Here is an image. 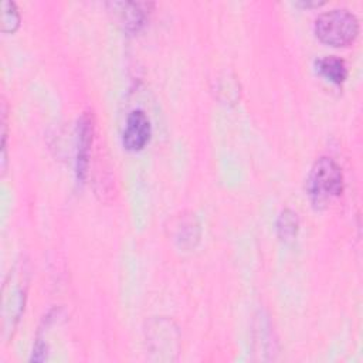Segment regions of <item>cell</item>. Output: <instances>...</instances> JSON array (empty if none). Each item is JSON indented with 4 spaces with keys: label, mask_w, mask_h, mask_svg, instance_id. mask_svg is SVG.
Returning a JSON list of instances; mask_svg holds the SVG:
<instances>
[{
    "label": "cell",
    "mask_w": 363,
    "mask_h": 363,
    "mask_svg": "<svg viewBox=\"0 0 363 363\" xmlns=\"http://www.w3.org/2000/svg\"><path fill=\"white\" fill-rule=\"evenodd\" d=\"M152 133L150 121L140 109H135L128 115L122 135V143L128 150H140L149 142Z\"/></svg>",
    "instance_id": "obj_3"
},
{
    "label": "cell",
    "mask_w": 363,
    "mask_h": 363,
    "mask_svg": "<svg viewBox=\"0 0 363 363\" xmlns=\"http://www.w3.org/2000/svg\"><path fill=\"white\" fill-rule=\"evenodd\" d=\"M92 142V123L91 119L84 115L78 126V153H77V173L78 177L84 179L88 166L89 146Z\"/></svg>",
    "instance_id": "obj_5"
},
{
    "label": "cell",
    "mask_w": 363,
    "mask_h": 363,
    "mask_svg": "<svg viewBox=\"0 0 363 363\" xmlns=\"http://www.w3.org/2000/svg\"><path fill=\"white\" fill-rule=\"evenodd\" d=\"M109 10L119 24L128 31H138L149 14V7L152 3H139V1H113L108 3Z\"/></svg>",
    "instance_id": "obj_4"
},
{
    "label": "cell",
    "mask_w": 363,
    "mask_h": 363,
    "mask_svg": "<svg viewBox=\"0 0 363 363\" xmlns=\"http://www.w3.org/2000/svg\"><path fill=\"white\" fill-rule=\"evenodd\" d=\"M343 190V173L330 157H320L312 166L308 176V193L315 207H326Z\"/></svg>",
    "instance_id": "obj_1"
},
{
    "label": "cell",
    "mask_w": 363,
    "mask_h": 363,
    "mask_svg": "<svg viewBox=\"0 0 363 363\" xmlns=\"http://www.w3.org/2000/svg\"><path fill=\"white\" fill-rule=\"evenodd\" d=\"M323 1H309V0H306V1H298L296 4H299V6H303V7H312V6H319V4H322Z\"/></svg>",
    "instance_id": "obj_9"
},
{
    "label": "cell",
    "mask_w": 363,
    "mask_h": 363,
    "mask_svg": "<svg viewBox=\"0 0 363 363\" xmlns=\"http://www.w3.org/2000/svg\"><path fill=\"white\" fill-rule=\"evenodd\" d=\"M316 37L329 45L345 47L359 34V21L347 9H332L315 20Z\"/></svg>",
    "instance_id": "obj_2"
},
{
    "label": "cell",
    "mask_w": 363,
    "mask_h": 363,
    "mask_svg": "<svg viewBox=\"0 0 363 363\" xmlns=\"http://www.w3.org/2000/svg\"><path fill=\"white\" fill-rule=\"evenodd\" d=\"M318 71L335 84H342L347 77V68L343 60L329 55L316 61Z\"/></svg>",
    "instance_id": "obj_6"
},
{
    "label": "cell",
    "mask_w": 363,
    "mask_h": 363,
    "mask_svg": "<svg viewBox=\"0 0 363 363\" xmlns=\"http://www.w3.org/2000/svg\"><path fill=\"white\" fill-rule=\"evenodd\" d=\"M20 26V13L16 3L4 0L1 3V30L4 33H13Z\"/></svg>",
    "instance_id": "obj_8"
},
{
    "label": "cell",
    "mask_w": 363,
    "mask_h": 363,
    "mask_svg": "<svg viewBox=\"0 0 363 363\" xmlns=\"http://www.w3.org/2000/svg\"><path fill=\"white\" fill-rule=\"evenodd\" d=\"M299 228V220L292 210H284L277 221V233L281 240H292Z\"/></svg>",
    "instance_id": "obj_7"
}]
</instances>
